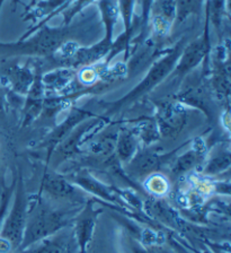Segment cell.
I'll return each mask as SVG.
<instances>
[{"instance_id":"52a82bcc","label":"cell","mask_w":231,"mask_h":253,"mask_svg":"<svg viewBox=\"0 0 231 253\" xmlns=\"http://www.w3.org/2000/svg\"><path fill=\"white\" fill-rule=\"evenodd\" d=\"M76 236L60 233L44 239L18 253H76Z\"/></svg>"},{"instance_id":"603a6c76","label":"cell","mask_w":231,"mask_h":253,"mask_svg":"<svg viewBox=\"0 0 231 253\" xmlns=\"http://www.w3.org/2000/svg\"><path fill=\"white\" fill-rule=\"evenodd\" d=\"M16 182H17L16 180H14V182L11 183L10 187L6 188L2 191L1 199H0V231H1L3 221H5L7 212H8L11 198H13L15 188H16Z\"/></svg>"},{"instance_id":"5b68a950","label":"cell","mask_w":231,"mask_h":253,"mask_svg":"<svg viewBox=\"0 0 231 253\" xmlns=\"http://www.w3.org/2000/svg\"><path fill=\"white\" fill-rule=\"evenodd\" d=\"M187 122V112L181 104L175 102H160L157 111L159 134L173 138L182 131Z\"/></svg>"},{"instance_id":"4316f807","label":"cell","mask_w":231,"mask_h":253,"mask_svg":"<svg viewBox=\"0 0 231 253\" xmlns=\"http://www.w3.org/2000/svg\"><path fill=\"white\" fill-rule=\"evenodd\" d=\"M5 109V95H3L1 88H0V112Z\"/></svg>"},{"instance_id":"3957f363","label":"cell","mask_w":231,"mask_h":253,"mask_svg":"<svg viewBox=\"0 0 231 253\" xmlns=\"http://www.w3.org/2000/svg\"><path fill=\"white\" fill-rule=\"evenodd\" d=\"M183 41H181V43H179L178 45H176L166 57H164L162 60L158 61L155 66H152V68L147 74V76L144 77L143 81L141 82L134 89H132L130 93L125 95L123 98L116 101L114 104H113L112 110L114 111L122 108V106L130 104V103L138 100L141 96H143L144 94L150 92V90L154 89L160 82H163L164 79L168 76V74H169L170 71H173L176 62L178 61L179 57H181L183 51Z\"/></svg>"},{"instance_id":"7a4b0ae2","label":"cell","mask_w":231,"mask_h":253,"mask_svg":"<svg viewBox=\"0 0 231 253\" xmlns=\"http://www.w3.org/2000/svg\"><path fill=\"white\" fill-rule=\"evenodd\" d=\"M14 201L0 231V253L17 252L23 242L29 212V197L23 177L19 175L14 191Z\"/></svg>"},{"instance_id":"ffe728a7","label":"cell","mask_w":231,"mask_h":253,"mask_svg":"<svg viewBox=\"0 0 231 253\" xmlns=\"http://www.w3.org/2000/svg\"><path fill=\"white\" fill-rule=\"evenodd\" d=\"M144 185H146L148 192L156 197L165 196L168 192V190H169V185H168V181L166 180V177L158 173L150 174Z\"/></svg>"},{"instance_id":"9c48e42d","label":"cell","mask_w":231,"mask_h":253,"mask_svg":"<svg viewBox=\"0 0 231 253\" xmlns=\"http://www.w3.org/2000/svg\"><path fill=\"white\" fill-rule=\"evenodd\" d=\"M207 50H209V40H207V34H205L203 38L192 42L182 51L181 57L178 59L179 62L176 66V74L184 76L194 67H197L205 57Z\"/></svg>"},{"instance_id":"6da1fadb","label":"cell","mask_w":231,"mask_h":253,"mask_svg":"<svg viewBox=\"0 0 231 253\" xmlns=\"http://www.w3.org/2000/svg\"><path fill=\"white\" fill-rule=\"evenodd\" d=\"M78 213L79 211L77 209L65 211V209L52 208L49 204L42 200L41 195H38L34 205L29 199V212H27L24 237L17 252L58 234L76 219Z\"/></svg>"},{"instance_id":"7402d4cb","label":"cell","mask_w":231,"mask_h":253,"mask_svg":"<svg viewBox=\"0 0 231 253\" xmlns=\"http://www.w3.org/2000/svg\"><path fill=\"white\" fill-rule=\"evenodd\" d=\"M202 1L203 0H176V10H177L176 19L178 22H183L189 15L198 13Z\"/></svg>"},{"instance_id":"277c9868","label":"cell","mask_w":231,"mask_h":253,"mask_svg":"<svg viewBox=\"0 0 231 253\" xmlns=\"http://www.w3.org/2000/svg\"><path fill=\"white\" fill-rule=\"evenodd\" d=\"M66 31L65 30H42L29 42L16 44L0 43V52L8 54H50L64 43Z\"/></svg>"},{"instance_id":"484cf974","label":"cell","mask_w":231,"mask_h":253,"mask_svg":"<svg viewBox=\"0 0 231 253\" xmlns=\"http://www.w3.org/2000/svg\"><path fill=\"white\" fill-rule=\"evenodd\" d=\"M132 251H133V253H155L149 248L143 247V245H140V244L132 245Z\"/></svg>"},{"instance_id":"9a60e30c","label":"cell","mask_w":231,"mask_h":253,"mask_svg":"<svg viewBox=\"0 0 231 253\" xmlns=\"http://www.w3.org/2000/svg\"><path fill=\"white\" fill-rule=\"evenodd\" d=\"M138 139L131 130H122L116 140V153L120 161L129 163L135 155Z\"/></svg>"},{"instance_id":"8fae6325","label":"cell","mask_w":231,"mask_h":253,"mask_svg":"<svg viewBox=\"0 0 231 253\" xmlns=\"http://www.w3.org/2000/svg\"><path fill=\"white\" fill-rule=\"evenodd\" d=\"M109 47H111V42L103 40L97 45L84 47V49H76L66 60H69V65L73 67L91 65V63L96 62L105 57L109 51Z\"/></svg>"},{"instance_id":"4fadbf2b","label":"cell","mask_w":231,"mask_h":253,"mask_svg":"<svg viewBox=\"0 0 231 253\" xmlns=\"http://www.w3.org/2000/svg\"><path fill=\"white\" fill-rule=\"evenodd\" d=\"M163 156L154 152L140 153L130 161L132 171L138 175H150L160 168Z\"/></svg>"},{"instance_id":"30bf717a","label":"cell","mask_w":231,"mask_h":253,"mask_svg":"<svg viewBox=\"0 0 231 253\" xmlns=\"http://www.w3.org/2000/svg\"><path fill=\"white\" fill-rule=\"evenodd\" d=\"M204 145L201 140H198L193 148L176 158L175 163L171 166V173L174 175H183V174L189 173L204 162Z\"/></svg>"},{"instance_id":"5bb4252c","label":"cell","mask_w":231,"mask_h":253,"mask_svg":"<svg viewBox=\"0 0 231 253\" xmlns=\"http://www.w3.org/2000/svg\"><path fill=\"white\" fill-rule=\"evenodd\" d=\"M6 76L14 90L19 94H27L34 83L33 74L24 67H10L6 71Z\"/></svg>"},{"instance_id":"e0dca14e","label":"cell","mask_w":231,"mask_h":253,"mask_svg":"<svg viewBox=\"0 0 231 253\" xmlns=\"http://www.w3.org/2000/svg\"><path fill=\"white\" fill-rule=\"evenodd\" d=\"M99 5L101 16H103L105 30H106V37L104 40L112 43L113 31H114L115 23L120 14L119 3L116 0H99Z\"/></svg>"},{"instance_id":"d6986e66","label":"cell","mask_w":231,"mask_h":253,"mask_svg":"<svg viewBox=\"0 0 231 253\" xmlns=\"http://www.w3.org/2000/svg\"><path fill=\"white\" fill-rule=\"evenodd\" d=\"M230 168V153L228 149L222 150V152L215 154L207 161L204 168H203V175L212 176L219 175Z\"/></svg>"},{"instance_id":"d4e9b609","label":"cell","mask_w":231,"mask_h":253,"mask_svg":"<svg viewBox=\"0 0 231 253\" xmlns=\"http://www.w3.org/2000/svg\"><path fill=\"white\" fill-rule=\"evenodd\" d=\"M154 1L155 0H140L141 8H142V22L144 26L147 25L149 18H150V9Z\"/></svg>"},{"instance_id":"2e32d148","label":"cell","mask_w":231,"mask_h":253,"mask_svg":"<svg viewBox=\"0 0 231 253\" xmlns=\"http://www.w3.org/2000/svg\"><path fill=\"white\" fill-rule=\"evenodd\" d=\"M29 97L26 101L25 108V119L24 125H29L38 116L43 105V85L41 82H34L31 86L29 92Z\"/></svg>"},{"instance_id":"cb8c5ba5","label":"cell","mask_w":231,"mask_h":253,"mask_svg":"<svg viewBox=\"0 0 231 253\" xmlns=\"http://www.w3.org/2000/svg\"><path fill=\"white\" fill-rule=\"evenodd\" d=\"M119 10L123 17L125 33H127V38L130 35V29L132 26V15H133V8H134V0H120L119 2Z\"/></svg>"},{"instance_id":"44dd1931","label":"cell","mask_w":231,"mask_h":253,"mask_svg":"<svg viewBox=\"0 0 231 253\" xmlns=\"http://www.w3.org/2000/svg\"><path fill=\"white\" fill-rule=\"evenodd\" d=\"M73 73L71 70L64 69L54 71L52 74H48L44 77V83L46 86H50V88L53 89H62L65 88L71 81Z\"/></svg>"},{"instance_id":"ba28073f","label":"cell","mask_w":231,"mask_h":253,"mask_svg":"<svg viewBox=\"0 0 231 253\" xmlns=\"http://www.w3.org/2000/svg\"><path fill=\"white\" fill-rule=\"evenodd\" d=\"M150 15L155 33L159 37L168 34L177 16L176 0H155L151 6Z\"/></svg>"},{"instance_id":"8992f818","label":"cell","mask_w":231,"mask_h":253,"mask_svg":"<svg viewBox=\"0 0 231 253\" xmlns=\"http://www.w3.org/2000/svg\"><path fill=\"white\" fill-rule=\"evenodd\" d=\"M41 192L58 200L81 201L84 199V193L79 191V189L74 187L66 177L53 172L44 174L41 183Z\"/></svg>"},{"instance_id":"7c38bea8","label":"cell","mask_w":231,"mask_h":253,"mask_svg":"<svg viewBox=\"0 0 231 253\" xmlns=\"http://www.w3.org/2000/svg\"><path fill=\"white\" fill-rule=\"evenodd\" d=\"M74 184L81 188L85 191H89L100 197L101 199H105L109 201V203H117L120 204V198L116 196L115 191H113L111 188L106 187V185L100 183L99 181L94 179V177L89 175H78L73 179Z\"/></svg>"},{"instance_id":"ac0fdd59","label":"cell","mask_w":231,"mask_h":253,"mask_svg":"<svg viewBox=\"0 0 231 253\" xmlns=\"http://www.w3.org/2000/svg\"><path fill=\"white\" fill-rule=\"evenodd\" d=\"M88 113L87 112H84V111L81 110H77L74 111V112L71 113V116H70L62 124L59 128L56 130L52 133V136L50 137V140H49V149H53L54 146H56L59 141H61L64 139V137H66L68 132L71 130L74 126L77 124H79L80 121L84 120L85 117H87Z\"/></svg>"}]
</instances>
